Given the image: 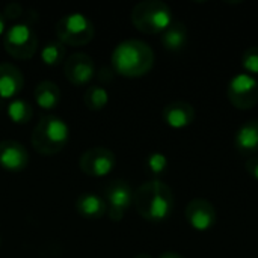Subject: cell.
Listing matches in <instances>:
<instances>
[{"instance_id":"6da1fadb","label":"cell","mask_w":258,"mask_h":258,"mask_svg":"<svg viewBox=\"0 0 258 258\" xmlns=\"http://www.w3.org/2000/svg\"><path fill=\"white\" fill-rule=\"evenodd\" d=\"M133 206L145 221L162 222L172 215L175 206L174 192L166 183L153 180L135 190Z\"/></svg>"},{"instance_id":"7a4b0ae2","label":"cell","mask_w":258,"mask_h":258,"mask_svg":"<svg viewBox=\"0 0 258 258\" xmlns=\"http://www.w3.org/2000/svg\"><path fill=\"white\" fill-rule=\"evenodd\" d=\"M153 65L154 51L141 39H125L113 48L112 70L122 77H142L151 71Z\"/></svg>"},{"instance_id":"3957f363","label":"cell","mask_w":258,"mask_h":258,"mask_svg":"<svg viewBox=\"0 0 258 258\" xmlns=\"http://www.w3.org/2000/svg\"><path fill=\"white\" fill-rule=\"evenodd\" d=\"M70 139V130L65 121L59 116L48 115L38 121L33 127L30 142L42 156H54L60 153Z\"/></svg>"},{"instance_id":"277c9868","label":"cell","mask_w":258,"mask_h":258,"mask_svg":"<svg viewBox=\"0 0 258 258\" xmlns=\"http://www.w3.org/2000/svg\"><path fill=\"white\" fill-rule=\"evenodd\" d=\"M133 26L147 35L163 33L174 21L171 8L162 0H144L132 9Z\"/></svg>"},{"instance_id":"5b68a950","label":"cell","mask_w":258,"mask_h":258,"mask_svg":"<svg viewBox=\"0 0 258 258\" xmlns=\"http://www.w3.org/2000/svg\"><path fill=\"white\" fill-rule=\"evenodd\" d=\"M56 35L63 45L82 47L94 39L95 27L83 14L71 12L56 23Z\"/></svg>"},{"instance_id":"8992f818","label":"cell","mask_w":258,"mask_h":258,"mask_svg":"<svg viewBox=\"0 0 258 258\" xmlns=\"http://www.w3.org/2000/svg\"><path fill=\"white\" fill-rule=\"evenodd\" d=\"M3 47L14 59L27 60L38 50V36L29 23H17L6 30Z\"/></svg>"},{"instance_id":"52a82bcc","label":"cell","mask_w":258,"mask_h":258,"mask_svg":"<svg viewBox=\"0 0 258 258\" xmlns=\"http://www.w3.org/2000/svg\"><path fill=\"white\" fill-rule=\"evenodd\" d=\"M227 97L239 110L252 109L258 103V80L246 73L236 74L227 86Z\"/></svg>"},{"instance_id":"ba28073f","label":"cell","mask_w":258,"mask_h":258,"mask_svg":"<svg viewBox=\"0 0 258 258\" xmlns=\"http://www.w3.org/2000/svg\"><path fill=\"white\" fill-rule=\"evenodd\" d=\"M116 165L115 154L104 147H94L80 156V171L89 177H106Z\"/></svg>"},{"instance_id":"9c48e42d","label":"cell","mask_w":258,"mask_h":258,"mask_svg":"<svg viewBox=\"0 0 258 258\" xmlns=\"http://www.w3.org/2000/svg\"><path fill=\"white\" fill-rule=\"evenodd\" d=\"M133 194L130 184L124 180H113L106 186L104 201L109 206V218L112 221H121L124 218V213L133 204Z\"/></svg>"},{"instance_id":"30bf717a","label":"cell","mask_w":258,"mask_h":258,"mask_svg":"<svg viewBox=\"0 0 258 258\" xmlns=\"http://www.w3.org/2000/svg\"><path fill=\"white\" fill-rule=\"evenodd\" d=\"M186 215V221L187 224L200 233H206L209 230H212L216 224L218 219V213L215 206L204 200V198H195L192 200L184 210Z\"/></svg>"},{"instance_id":"8fae6325","label":"cell","mask_w":258,"mask_h":258,"mask_svg":"<svg viewBox=\"0 0 258 258\" xmlns=\"http://www.w3.org/2000/svg\"><path fill=\"white\" fill-rule=\"evenodd\" d=\"M63 74L67 80L76 86H83L95 76V63L86 53H74L63 63Z\"/></svg>"},{"instance_id":"7c38bea8","label":"cell","mask_w":258,"mask_h":258,"mask_svg":"<svg viewBox=\"0 0 258 258\" xmlns=\"http://www.w3.org/2000/svg\"><path fill=\"white\" fill-rule=\"evenodd\" d=\"M29 163V153L26 147L14 139L0 142V168L8 172H21Z\"/></svg>"},{"instance_id":"4fadbf2b","label":"cell","mask_w":258,"mask_h":258,"mask_svg":"<svg viewBox=\"0 0 258 258\" xmlns=\"http://www.w3.org/2000/svg\"><path fill=\"white\" fill-rule=\"evenodd\" d=\"M162 116L171 128L181 130L189 127L195 121V107L187 101L177 100L163 107Z\"/></svg>"},{"instance_id":"5bb4252c","label":"cell","mask_w":258,"mask_h":258,"mask_svg":"<svg viewBox=\"0 0 258 258\" xmlns=\"http://www.w3.org/2000/svg\"><path fill=\"white\" fill-rule=\"evenodd\" d=\"M236 150L246 157H252L258 153V119L243 122L234 135Z\"/></svg>"},{"instance_id":"9a60e30c","label":"cell","mask_w":258,"mask_h":258,"mask_svg":"<svg viewBox=\"0 0 258 258\" xmlns=\"http://www.w3.org/2000/svg\"><path fill=\"white\" fill-rule=\"evenodd\" d=\"M24 86V77L18 67L9 62L0 63V97L12 98Z\"/></svg>"},{"instance_id":"2e32d148","label":"cell","mask_w":258,"mask_h":258,"mask_svg":"<svg viewBox=\"0 0 258 258\" xmlns=\"http://www.w3.org/2000/svg\"><path fill=\"white\" fill-rule=\"evenodd\" d=\"M162 44L171 53L181 51L189 41V30L183 21L174 20L169 27L162 33Z\"/></svg>"},{"instance_id":"e0dca14e","label":"cell","mask_w":258,"mask_h":258,"mask_svg":"<svg viewBox=\"0 0 258 258\" xmlns=\"http://www.w3.org/2000/svg\"><path fill=\"white\" fill-rule=\"evenodd\" d=\"M76 209H77V212H79V215L82 218L101 219L107 212V204L101 197H98V195H95L92 192H86V194H82L77 198Z\"/></svg>"},{"instance_id":"ac0fdd59","label":"cell","mask_w":258,"mask_h":258,"mask_svg":"<svg viewBox=\"0 0 258 258\" xmlns=\"http://www.w3.org/2000/svg\"><path fill=\"white\" fill-rule=\"evenodd\" d=\"M33 97L36 104L42 110H53L60 104V89L51 80H42L36 85L33 91Z\"/></svg>"},{"instance_id":"d6986e66","label":"cell","mask_w":258,"mask_h":258,"mask_svg":"<svg viewBox=\"0 0 258 258\" xmlns=\"http://www.w3.org/2000/svg\"><path fill=\"white\" fill-rule=\"evenodd\" d=\"M83 103L89 110H101L109 103V92L101 85H91L83 95Z\"/></svg>"},{"instance_id":"ffe728a7","label":"cell","mask_w":258,"mask_h":258,"mask_svg":"<svg viewBox=\"0 0 258 258\" xmlns=\"http://www.w3.org/2000/svg\"><path fill=\"white\" fill-rule=\"evenodd\" d=\"M8 116L15 124H27L33 116V109L26 100L15 98L8 104Z\"/></svg>"},{"instance_id":"44dd1931","label":"cell","mask_w":258,"mask_h":258,"mask_svg":"<svg viewBox=\"0 0 258 258\" xmlns=\"http://www.w3.org/2000/svg\"><path fill=\"white\" fill-rule=\"evenodd\" d=\"M63 57H65V45L60 41L47 44L41 51V59L48 67L59 65L63 60Z\"/></svg>"},{"instance_id":"7402d4cb","label":"cell","mask_w":258,"mask_h":258,"mask_svg":"<svg viewBox=\"0 0 258 258\" xmlns=\"http://www.w3.org/2000/svg\"><path fill=\"white\" fill-rule=\"evenodd\" d=\"M147 168L154 175H163L168 169V159L162 153H151L147 157Z\"/></svg>"},{"instance_id":"603a6c76","label":"cell","mask_w":258,"mask_h":258,"mask_svg":"<svg viewBox=\"0 0 258 258\" xmlns=\"http://www.w3.org/2000/svg\"><path fill=\"white\" fill-rule=\"evenodd\" d=\"M242 68L245 70L246 74H251V76L258 74V45L249 47L243 51Z\"/></svg>"},{"instance_id":"cb8c5ba5","label":"cell","mask_w":258,"mask_h":258,"mask_svg":"<svg viewBox=\"0 0 258 258\" xmlns=\"http://www.w3.org/2000/svg\"><path fill=\"white\" fill-rule=\"evenodd\" d=\"M23 12H24V11H23V6H21L20 3H17V2H12V3H8V5L5 6L3 17L12 20V18H18Z\"/></svg>"},{"instance_id":"d4e9b609","label":"cell","mask_w":258,"mask_h":258,"mask_svg":"<svg viewBox=\"0 0 258 258\" xmlns=\"http://www.w3.org/2000/svg\"><path fill=\"white\" fill-rule=\"evenodd\" d=\"M245 168L248 171V174L258 181V156H252L246 160Z\"/></svg>"},{"instance_id":"484cf974","label":"cell","mask_w":258,"mask_h":258,"mask_svg":"<svg viewBox=\"0 0 258 258\" xmlns=\"http://www.w3.org/2000/svg\"><path fill=\"white\" fill-rule=\"evenodd\" d=\"M112 77H113V70H109V68H106V67L101 68V71L98 73V79H100V82H103V83L112 80Z\"/></svg>"},{"instance_id":"4316f807","label":"cell","mask_w":258,"mask_h":258,"mask_svg":"<svg viewBox=\"0 0 258 258\" xmlns=\"http://www.w3.org/2000/svg\"><path fill=\"white\" fill-rule=\"evenodd\" d=\"M159 258H184L181 254L178 252H174V251H168V252H163Z\"/></svg>"},{"instance_id":"83f0119b","label":"cell","mask_w":258,"mask_h":258,"mask_svg":"<svg viewBox=\"0 0 258 258\" xmlns=\"http://www.w3.org/2000/svg\"><path fill=\"white\" fill-rule=\"evenodd\" d=\"M5 32V17H3V12H0V35Z\"/></svg>"},{"instance_id":"f1b7e54d","label":"cell","mask_w":258,"mask_h":258,"mask_svg":"<svg viewBox=\"0 0 258 258\" xmlns=\"http://www.w3.org/2000/svg\"><path fill=\"white\" fill-rule=\"evenodd\" d=\"M135 258H153L150 254H145V252H142V254H138Z\"/></svg>"}]
</instances>
